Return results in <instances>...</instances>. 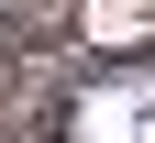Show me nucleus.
Wrapping results in <instances>:
<instances>
[{
  "label": "nucleus",
  "instance_id": "1",
  "mask_svg": "<svg viewBox=\"0 0 155 143\" xmlns=\"http://www.w3.org/2000/svg\"><path fill=\"white\" fill-rule=\"evenodd\" d=\"M67 143H155V77L144 66H111L100 88L67 110Z\"/></svg>",
  "mask_w": 155,
  "mask_h": 143
}]
</instances>
